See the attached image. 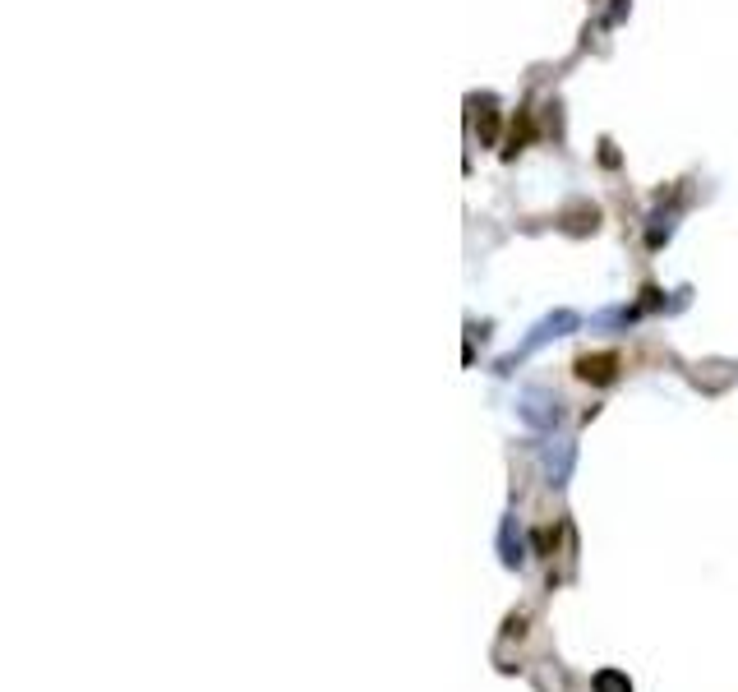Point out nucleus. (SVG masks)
<instances>
[{"label":"nucleus","instance_id":"1","mask_svg":"<svg viewBox=\"0 0 738 692\" xmlns=\"http://www.w3.org/2000/svg\"><path fill=\"white\" fill-rule=\"evenodd\" d=\"M522 420L531 425V430H554L559 425V397L554 393H540V388H531V393H522Z\"/></svg>","mask_w":738,"mask_h":692},{"label":"nucleus","instance_id":"2","mask_svg":"<svg viewBox=\"0 0 738 692\" xmlns=\"http://www.w3.org/2000/svg\"><path fill=\"white\" fill-rule=\"evenodd\" d=\"M577 379H586V383H614V379H619V356H614V351L582 356V360H577Z\"/></svg>","mask_w":738,"mask_h":692},{"label":"nucleus","instance_id":"3","mask_svg":"<svg viewBox=\"0 0 738 692\" xmlns=\"http://www.w3.org/2000/svg\"><path fill=\"white\" fill-rule=\"evenodd\" d=\"M568 328H577V314H568V310L549 314L545 323H536V333H531V337H526V342H522V356H526V351H536L540 342H549V337H563V333H568Z\"/></svg>","mask_w":738,"mask_h":692},{"label":"nucleus","instance_id":"4","mask_svg":"<svg viewBox=\"0 0 738 692\" xmlns=\"http://www.w3.org/2000/svg\"><path fill=\"white\" fill-rule=\"evenodd\" d=\"M545 466H549V476H554V485H568V476H572V443L559 439V448L549 443V448H545Z\"/></svg>","mask_w":738,"mask_h":692},{"label":"nucleus","instance_id":"5","mask_svg":"<svg viewBox=\"0 0 738 692\" xmlns=\"http://www.w3.org/2000/svg\"><path fill=\"white\" fill-rule=\"evenodd\" d=\"M499 554H503V568H522V559H526V549H522V536H517V522H503V531H499Z\"/></svg>","mask_w":738,"mask_h":692},{"label":"nucleus","instance_id":"6","mask_svg":"<svg viewBox=\"0 0 738 692\" xmlns=\"http://www.w3.org/2000/svg\"><path fill=\"white\" fill-rule=\"evenodd\" d=\"M591 692H632V679L623 669H600L596 679H591Z\"/></svg>","mask_w":738,"mask_h":692}]
</instances>
